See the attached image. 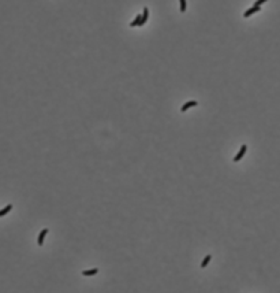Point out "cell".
<instances>
[{"label": "cell", "mask_w": 280, "mask_h": 293, "mask_svg": "<svg viewBox=\"0 0 280 293\" xmlns=\"http://www.w3.org/2000/svg\"><path fill=\"white\" fill-rule=\"evenodd\" d=\"M260 10H261V6H257V4H254L252 8H249L247 11H245L243 17H245V18H249L250 15H253V14H255V13H258Z\"/></svg>", "instance_id": "obj_1"}, {"label": "cell", "mask_w": 280, "mask_h": 293, "mask_svg": "<svg viewBox=\"0 0 280 293\" xmlns=\"http://www.w3.org/2000/svg\"><path fill=\"white\" fill-rule=\"evenodd\" d=\"M246 151H247V147H246V145H245V144H243L242 147H240L239 152H238V154H237V156L234 157V162H239L240 159H242V157L245 156V154H246Z\"/></svg>", "instance_id": "obj_2"}, {"label": "cell", "mask_w": 280, "mask_h": 293, "mask_svg": "<svg viewBox=\"0 0 280 293\" xmlns=\"http://www.w3.org/2000/svg\"><path fill=\"white\" fill-rule=\"evenodd\" d=\"M195 105H198V102H195V100H190V102H187V103H185V104L182 105V112H185L186 110H189V108H191V107H195Z\"/></svg>", "instance_id": "obj_3"}, {"label": "cell", "mask_w": 280, "mask_h": 293, "mask_svg": "<svg viewBox=\"0 0 280 293\" xmlns=\"http://www.w3.org/2000/svg\"><path fill=\"white\" fill-rule=\"evenodd\" d=\"M148 18H149V8L148 7H145L144 13H142V21L139 22V26H144L145 23H146V21H148Z\"/></svg>", "instance_id": "obj_4"}, {"label": "cell", "mask_w": 280, "mask_h": 293, "mask_svg": "<svg viewBox=\"0 0 280 293\" xmlns=\"http://www.w3.org/2000/svg\"><path fill=\"white\" fill-rule=\"evenodd\" d=\"M46 234H48V229H43L41 233H40V236H38V241H37L40 247H43V245H44V238H45Z\"/></svg>", "instance_id": "obj_5"}, {"label": "cell", "mask_w": 280, "mask_h": 293, "mask_svg": "<svg viewBox=\"0 0 280 293\" xmlns=\"http://www.w3.org/2000/svg\"><path fill=\"white\" fill-rule=\"evenodd\" d=\"M142 21V14H138L136 17V19L133 22H130V28H136V26H139V22Z\"/></svg>", "instance_id": "obj_6"}, {"label": "cell", "mask_w": 280, "mask_h": 293, "mask_svg": "<svg viewBox=\"0 0 280 293\" xmlns=\"http://www.w3.org/2000/svg\"><path fill=\"white\" fill-rule=\"evenodd\" d=\"M99 273V268H90V270H85V271H82V274L85 275V277H90V275H94Z\"/></svg>", "instance_id": "obj_7"}, {"label": "cell", "mask_w": 280, "mask_h": 293, "mask_svg": "<svg viewBox=\"0 0 280 293\" xmlns=\"http://www.w3.org/2000/svg\"><path fill=\"white\" fill-rule=\"evenodd\" d=\"M210 259H212V256L210 255H206L205 258H204V260H202V263H201V268H205L206 266L209 264V262H210Z\"/></svg>", "instance_id": "obj_8"}, {"label": "cell", "mask_w": 280, "mask_h": 293, "mask_svg": "<svg viewBox=\"0 0 280 293\" xmlns=\"http://www.w3.org/2000/svg\"><path fill=\"white\" fill-rule=\"evenodd\" d=\"M11 210H13V204H8V206H7L6 208H3V210L0 211V216H4L7 212H10Z\"/></svg>", "instance_id": "obj_9"}, {"label": "cell", "mask_w": 280, "mask_h": 293, "mask_svg": "<svg viewBox=\"0 0 280 293\" xmlns=\"http://www.w3.org/2000/svg\"><path fill=\"white\" fill-rule=\"evenodd\" d=\"M179 3H180V13H185L186 8H187V3H186V0H179Z\"/></svg>", "instance_id": "obj_10"}, {"label": "cell", "mask_w": 280, "mask_h": 293, "mask_svg": "<svg viewBox=\"0 0 280 293\" xmlns=\"http://www.w3.org/2000/svg\"><path fill=\"white\" fill-rule=\"evenodd\" d=\"M265 2H268V0H257L254 4H257V6H261V4H264Z\"/></svg>", "instance_id": "obj_11"}]
</instances>
